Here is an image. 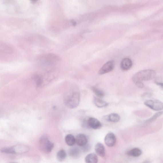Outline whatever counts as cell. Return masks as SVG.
Returning <instances> with one entry per match:
<instances>
[{"label":"cell","mask_w":163,"mask_h":163,"mask_svg":"<svg viewBox=\"0 0 163 163\" xmlns=\"http://www.w3.org/2000/svg\"><path fill=\"white\" fill-rule=\"evenodd\" d=\"M80 94L77 87L73 86L65 94L63 97L65 105L70 109H74L79 103Z\"/></svg>","instance_id":"6da1fadb"},{"label":"cell","mask_w":163,"mask_h":163,"mask_svg":"<svg viewBox=\"0 0 163 163\" xmlns=\"http://www.w3.org/2000/svg\"><path fill=\"white\" fill-rule=\"evenodd\" d=\"M156 76V72L151 69L142 70L134 74L132 80L134 83L137 82H141L144 81H149L152 80Z\"/></svg>","instance_id":"7a4b0ae2"},{"label":"cell","mask_w":163,"mask_h":163,"mask_svg":"<svg viewBox=\"0 0 163 163\" xmlns=\"http://www.w3.org/2000/svg\"><path fill=\"white\" fill-rule=\"evenodd\" d=\"M59 59L57 56L53 54H49L41 59V63L42 65L46 67L47 69H54L53 68L57 64Z\"/></svg>","instance_id":"3957f363"},{"label":"cell","mask_w":163,"mask_h":163,"mask_svg":"<svg viewBox=\"0 0 163 163\" xmlns=\"http://www.w3.org/2000/svg\"><path fill=\"white\" fill-rule=\"evenodd\" d=\"M39 143L41 150L45 153L48 154L51 152L54 148V143L50 142L46 136L41 137Z\"/></svg>","instance_id":"277c9868"},{"label":"cell","mask_w":163,"mask_h":163,"mask_svg":"<svg viewBox=\"0 0 163 163\" xmlns=\"http://www.w3.org/2000/svg\"><path fill=\"white\" fill-rule=\"evenodd\" d=\"M144 104L149 108L154 111H161L163 109V103L158 100H149L146 101L144 102Z\"/></svg>","instance_id":"5b68a950"},{"label":"cell","mask_w":163,"mask_h":163,"mask_svg":"<svg viewBox=\"0 0 163 163\" xmlns=\"http://www.w3.org/2000/svg\"><path fill=\"white\" fill-rule=\"evenodd\" d=\"M114 66L115 63L113 60L109 61L102 67L98 73L99 75H102L111 72L114 69Z\"/></svg>","instance_id":"8992f818"},{"label":"cell","mask_w":163,"mask_h":163,"mask_svg":"<svg viewBox=\"0 0 163 163\" xmlns=\"http://www.w3.org/2000/svg\"><path fill=\"white\" fill-rule=\"evenodd\" d=\"M11 154H21L27 152L29 150L27 146L24 145H18L11 147Z\"/></svg>","instance_id":"52a82bcc"},{"label":"cell","mask_w":163,"mask_h":163,"mask_svg":"<svg viewBox=\"0 0 163 163\" xmlns=\"http://www.w3.org/2000/svg\"><path fill=\"white\" fill-rule=\"evenodd\" d=\"M88 128L94 129H99L102 127V123L95 118H90L87 120Z\"/></svg>","instance_id":"ba28073f"},{"label":"cell","mask_w":163,"mask_h":163,"mask_svg":"<svg viewBox=\"0 0 163 163\" xmlns=\"http://www.w3.org/2000/svg\"><path fill=\"white\" fill-rule=\"evenodd\" d=\"M104 141L108 147H113L116 144V137L113 133H109L106 136Z\"/></svg>","instance_id":"9c48e42d"},{"label":"cell","mask_w":163,"mask_h":163,"mask_svg":"<svg viewBox=\"0 0 163 163\" xmlns=\"http://www.w3.org/2000/svg\"><path fill=\"white\" fill-rule=\"evenodd\" d=\"M75 142L78 146L82 147L88 143V138L85 134H79L76 138Z\"/></svg>","instance_id":"30bf717a"},{"label":"cell","mask_w":163,"mask_h":163,"mask_svg":"<svg viewBox=\"0 0 163 163\" xmlns=\"http://www.w3.org/2000/svg\"><path fill=\"white\" fill-rule=\"evenodd\" d=\"M133 63L130 59H124L120 63L121 68L123 71H127L130 69L132 66Z\"/></svg>","instance_id":"8fae6325"},{"label":"cell","mask_w":163,"mask_h":163,"mask_svg":"<svg viewBox=\"0 0 163 163\" xmlns=\"http://www.w3.org/2000/svg\"><path fill=\"white\" fill-rule=\"evenodd\" d=\"M96 152L101 157L104 158L105 156L106 151L104 146L101 143H98L95 146Z\"/></svg>","instance_id":"7c38bea8"},{"label":"cell","mask_w":163,"mask_h":163,"mask_svg":"<svg viewBox=\"0 0 163 163\" xmlns=\"http://www.w3.org/2000/svg\"><path fill=\"white\" fill-rule=\"evenodd\" d=\"M142 151L140 149L135 148L129 150L126 152V154L128 156L132 157H137L142 155Z\"/></svg>","instance_id":"4fadbf2b"},{"label":"cell","mask_w":163,"mask_h":163,"mask_svg":"<svg viewBox=\"0 0 163 163\" xmlns=\"http://www.w3.org/2000/svg\"><path fill=\"white\" fill-rule=\"evenodd\" d=\"M85 160L86 162L88 163H96L98 162V157L94 153L88 154L86 157Z\"/></svg>","instance_id":"5bb4252c"},{"label":"cell","mask_w":163,"mask_h":163,"mask_svg":"<svg viewBox=\"0 0 163 163\" xmlns=\"http://www.w3.org/2000/svg\"><path fill=\"white\" fill-rule=\"evenodd\" d=\"M94 102L95 106L100 108L105 107L108 105V103L97 98H94Z\"/></svg>","instance_id":"9a60e30c"},{"label":"cell","mask_w":163,"mask_h":163,"mask_svg":"<svg viewBox=\"0 0 163 163\" xmlns=\"http://www.w3.org/2000/svg\"><path fill=\"white\" fill-rule=\"evenodd\" d=\"M65 141L67 145L72 146L74 145L76 143L75 138L73 135L68 134L65 137Z\"/></svg>","instance_id":"2e32d148"},{"label":"cell","mask_w":163,"mask_h":163,"mask_svg":"<svg viewBox=\"0 0 163 163\" xmlns=\"http://www.w3.org/2000/svg\"><path fill=\"white\" fill-rule=\"evenodd\" d=\"M80 151L79 149L76 147H73L70 149L69 154L72 158H77L79 156Z\"/></svg>","instance_id":"e0dca14e"},{"label":"cell","mask_w":163,"mask_h":163,"mask_svg":"<svg viewBox=\"0 0 163 163\" xmlns=\"http://www.w3.org/2000/svg\"><path fill=\"white\" fill-rule=\"evenodd\" d=\"M107 119L109 122L116 123L119 121L120 117L119 115L116 113H112L108 116Z\"/></svg>","instance_id":"ac0fdd59"},{"label":"cell","mask_w":163,"mask_h":163,"mask_svg":"<svg viewBox=\"0 0 163 163\" xmlns=\"http://www.w3.org/2000/svg\"><path fill=\"white\" fill-rule=\"evenodd\" d=\"M67 154L65 151L61 150L57 153V157L58 161L62 162L65 160L67 157Z\"/></svg>","instance_id":"d6986e66"},{"label":"cell","mask_w":163,"mask_h":163,"mask_svg":"<svg viewBox=\"0 0 163 163\" xmlns=\"http://www.w3.org/2000/svg\"><path fill=\"white\" fill-rule=\"evenodd\" d=\"M91 89L94 93L98 97L102 98L104 97L105 95L104 92L102 90L94 87H92Z\"/></svg>","instance_id":"ffe728a7"},{"label":"cell","mask_w":163,"mask_h":163,"mask_svg":"<svg viewBox=\"0 0 163 163\" xmlns=\"http://www.w3.org/2000/svg\"><path fill=\"white\" fill-rule=\"evenodd\" d=\"M33 78L35 81L36 86L38 88L43 86V81L41 75L36 74L33 76Z\"/></svg>","instance_id":"44dd1931"},{"label":"cell","mask_w":163,"mask_h":163,"mask_svg":"<svg viewBox=\"0 0 163 163\" xmlns=\"http://www.w3.org/2000/svg\"><path fill=\"white\" fill-rule=\"evenodd\" d=\"M162 113L163 112L162 111L157 112V113L154 114L152 117L150 118L145 121L144 123L145 124H148L154 121V120H155L157 118L161 116L162 114Z\"/></svg>","instance_id":"7402d4cb"},{"label":"cell","mask_w":163,"mask_h":163,"mask_svg":"<svg viewBox=\"0 0 163 163\" xmlns=\"http://www.w3.org/2000/svg\"><path fill=\"white\" fill-rule=\"evenodd\" d=\"M91 147L90 145L87 143L86 144L82 147V150L84 152H88L90 150Z\"/></svg>","instance_id":"603a6c76"},{"label":"cell","mask_w":163,"mask_h":163,"mask_svg":"<svg viewBox=\"0 0 163 163\" xmlns=\"http://www.w3.org/2000/svg\"><path fill=\"white\" fill-rule=\"evenodd\" d=\"M136 85L140 88H144V84L141 82H137L134 83Z\"/></svg>","instance_id":"cb8c5ba5"},{"label":"cell","mask_w":163,"mask_h":163,"mask_svg":"<svg viewBox=\"0 0 163 163\" xmlns=\"http://www.w3.org/2000/svg\"><path fill=\"white\" fill-rule=\"evenodd\" d=\"M155 82L157 84V85L160 86H161L162 87V88L163 86L162 83H160V82H157V81H156Z\"/></svg>","instance_id":"d4e9b609"},{"label":"cell","mask_w":163,"mask_h":163,"mask_svg":"<svg viewBox=\"0 0 163 163\" xmlns=\"http://www.w3.org/2000/svg\"><path fill=\"white\" fill-rule=\"evenodd\" d=\"M71 24L73 25V26H76L77 23L75 21L72 20L71 21Z\"/></svg>","instance_id":"484cf974"},{"label":"cell","mask_w":163,"mask_h":163,"mask_svg":"<svg viewBox=\"0 0 163 163\" xmlns=\"http://www.w3.org/2000/svg\"><path fill=\"white\" fill-rule=\"evenodd\" d=\"M30 1L32 3L34 4L38 1V0H30Z\"/></svg>","instance_id":"4316f807"},{"label":"cell","mask_w":163,"mask_h":163,"mask_svg":"<svg viewBox=\"0 0 163 163\" xmlns=\"http://www.w3.org/2000/svg\"></svg>","instance_id":"83f0119b"}]
</instances>
